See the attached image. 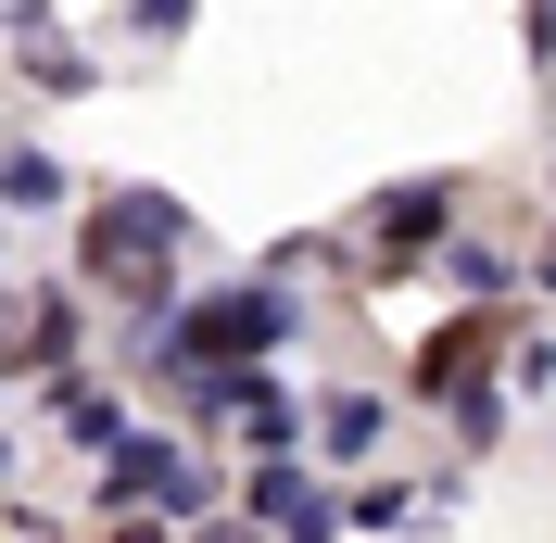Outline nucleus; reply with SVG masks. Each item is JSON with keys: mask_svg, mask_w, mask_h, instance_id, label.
<instances>
[{"mask_svg": "<svg viewBox=\"0 0 556 543\" xmlns=\"http://www.w3.org/2000/svg\"><path fill=\"white\" fill-rule=\"evenodd\" d=\"M114 493H127V506H203V468H190L177 442H127V455H114Z\"/></svg>", "mask_w": 556, "mask_h": 543, "instance_id": "1", "label": "nucleus"}, {"mask_svg": "<svg viewBox=\"0 0 556 543\" xmlns=\"http://www.w3.org/2000/svg\"><path fill=\"white\" fill-rule=\"evenodd\" d=\"M278 329H291V304H278V291H241V304H203L190 341H215V354H266Z\"/></svg>", "mask_w": 556, "mask_h": 543, "instance_id": "2", "label": "nucleus"}, {"mask_svg": "<svg viewBox=\"0 0 556 543\" xmlns=\"http://www.w3.org/2000/svg\"><path fill=\"white\" fill-rule=\"evenodd\" d=\"M253 506H266L291 543H329V493H304L291 468H253Z\"/></svg>", "mask_w": 556, "mask_h": 543, "instance_id": "3", "label": "nucleus"}, {"mask_svg": "<svg viewBox=\"0 0 556 543\" xmlns=\"http://www.w3.org/2000/svg\"><path fill=\"white\" fill-rule=\"evenodd\" d=\"M0 203H13V215H51V203H64V165H51V152H13V165H0Z\"/></svg>", "mask_w": 556, "mask_h": 543, "instance_id": "4", "label": "nucleus"}, {"mask_svg": "<svg viewBox=\"0 0 556 543\" xmlns=\"http://www.w3.org/2000/svg\"><path fill=\"white\" fill-rule=\"evenodd\" d=\"M380 442V405H329V455H367Z\"/></svg>", "mask_w": 556, "mask_h": 543, "instance_id": "5", "label": "nucleus"}, {"mask_svg": "<svg viewBox=\"0 0 556 543\" xmlns=\"http://www.w3.org/2000/svg\"><path fill=\"white\" fill-rule=\"evenodd\" d=\"M544 278H556V253H544Z\"/></svg>", "mask_w": 556, "mask_h": 543, "instance_id": "6", "label": "nucleus"}]
</instances>
